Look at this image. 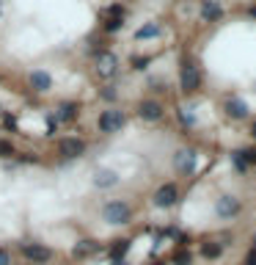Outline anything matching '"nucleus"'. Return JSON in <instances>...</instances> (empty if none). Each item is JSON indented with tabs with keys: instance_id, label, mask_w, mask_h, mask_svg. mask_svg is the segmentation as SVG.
<instances>
[{
	"instance_id": "obj_1",
	"label": "nucleus",
	"mask_w": 256,
	"mask_h": 265,
	"mask_svg": "<svg viewBox=\"0 0 256 265\" xmlns=\"http://www.w3.org/2000/svg\"><path fill=\"white\" fill-rule=\"evenodd\" d=\"M102 218L108 224H116V227L129 224L132 221V207H129L127 202H121V199H113V202H108V205L102 207Z\"/></svg>"
},
{
	"instance_id": "obj_2",
	"label": "nucleus",
	"mask_w": 256,
	"mask_h": 265,
	"mask_svg": "<svg viewBox=\"0 0 256 265\" xmlns=\"http://www.w3.org/2000/svg\"><path fill=\"white\" fill-rule=\"evenodd\" d=\"M19 254L25 257L28 263L44 265V263H50L52 248H50V246H44V243H22V246H19Z\"/></svg>"
},
{
	"instance_id": "obj_3",
	"label": "nucleus",
	"mask_w": 256,
	"mask_h": 265,
	"mask_svg": "<svg viewBox=\"0 0 256 265\" xmlns=\"http://www.w3.org/2000/svg\"><path fill=\"white\" fill-rule=\"evenodd\" d=\"M154 207H160V210H168V207H174L176 202H179V188L174 185V182H165V185H160V188L154 191Z\"/></svg>"
},
{
	"instance_id": "obj_4",
	"label": "nucleus",
	"mask_w": 256,
	"mask_h": 265,
	"mask_svg": "<svg viewBox=\"0 0 256 265\" xmlns=\"http://www.w3.org/2000/svg\"><path fill=\"white\" fill-rule=\"evenodd\" d=\"M124 111H119V108H108V111H102V116H99V130L102 133H119L121 127H124Z\"/></svg>"
},
{
	"instance_id": "obj_5",
	"label": "nucleus",
	"mask_w": 256,
	"mask_h": 265,
	"mask_svg": "<svg viewBox=\"0 0 256 265\" xmlns=\"http://www.w3.org/2000/svg\"><path fill=\"white\" fill-rule=\"evenodd\" d=\"M179 86L185 94H193V91H198V86H201V72H198V67H193V64H185L179 72Z\"/></svg>"
},
{
	"instance_id": "obj_6",
	"label": "nucleus",
	"mask_w": 256,
	"mask_h": 265,
	"mask_svg": "<svg viewBox=\"0 0 256 265\" xmlns=\"http://www.w3.org/2000/svg\"><path fill=\"white\" fill-rule=\"evenodd\" d=\"M198 11H201V19L204 22H221L223 19V6L218 0H201Z\"/></svg>"
},
{
	"instance_id": "obj_7",
	"label": "nucleus",
	"mask_w": 256,
	"mask_h": 265,
	"mask_svg": "<svg viewBox=\"0 0 256 265\" xmlns=\"http://www.w3.org/2000/svg\"><path fill=\"white\" fill-rule=\"evenodd\" d=\"M240 199H234V196H221L218 199V205H215V213L221 215V218H234V215L240 213Z\"/></svg>"
},
{
	"instance_id": "obj_8",
	"label": "nucleus",
	"mask_w": 256,
	"mask_h": 265,
	"mask_svg": "<svg viewBox=\"0 0 256 265\" xmlns=\"http://www.w3.org/2000/svg\"><path fill=\"white\" fill-rule=\"evenodd\" d=\"M96 72H99V77H111L116 72V55L113 53H99L96 55Z\"/></svg>"
},
{
	"instance_id": "obj_9",
	"label": "nucleus",
	"mask_w": 256,
	"mask_h": 265,
	"mask_svg": "<svg viewBox=\"0 0 256 265\" xmlns=\"http://www.w3.org/2000/svg\"><path fill=\"white\" fill-rule=\"evenodd\" d=\"M61 155H66V158H80V155L85 152V144L80 141V138H64L58 144Z\"/></svg>"
},
{
	"instance_id": "obj_10",
	"label": "nucleus",
	"mask_w": 256,
	"mask_h": 265,
	"mask_svg": "<svg viewBox=\"0 0 256 265\" xmlns=\"http://www.w3.org/2000/svg\"><path fill=\"white\" fill-rule=\"evenodd\" d=\"M138 113H141V119H146V122H157L162 116V108H160V103H154V100H144V103L138 105Z\"/></svg>"
},
{
	"instance_id": "obj_11",
	"label": "nucleus",
	"mask_w": 256,
	"mask_h": 265,
	"mask_svg": "<svg viewBox=\"0 0 256 265\" xmlns=\"http://www.w3.org/2000/svg\"><path fill=\"white\" fill-rule=\"evenodd\" d=\"M94 185L96 188H113V185H119V174L116 171H111V169H99L94 174Z\"/></svg>"
},
{
	"instance_id": "obj_12",
	"label": "nucleus",
	"mask_w": 256,
	"mask_h": 265,
	"mask_svg": "<svg viewBox=\"0 0 256 265\" xmlns=\"http://www.w3.org/2000/svg\"><path fill=\"white\" fill-rule=\"evenodd\" d=\"M223 108H226V113H229L231 119H248V105L242 100H237V97H229Z\"/></svg>"
},
{
	"instance_id": "obj_13",
	"label": "nucleus",
	"mask_w": 256,
	"mask_h": 265,
	"mask_svg": "<svg viewBox=\"0 0 256 265\" xmlns=\"http://www.w3.org/2000/svg\"><path fill=\"white\" fill-rule=\"evenodd\" d=\"M31 88H33V91H50L52 77L47 75V72H42V69H39V72H31Z\"/></svg>"
},
{
	"instance_id": "obj_14",
	"label": "nucleus",
	"mask_w": 256,
	"mask_h": 265,
	"mask_svg": "<svg viewBox=\"0 0 256 265\" xmlns=\"http://www.w3.org/2000/svg\"><path fill=\"white\" fill-rule=\"evenodd\" d=\"M221 254H223L221 243H215V240H204L201 243V257L204 260H221Z\"/></svg>"
},
{
	"instance_id": "obj_15",
	"label": "nucleus",
	"mask_w": 256,
	"mask_h": 265,
	"mask_svg": "<svg viewBox=\"0 0 256 265\" xmlns=\"http://www.w3.org/2000/svg\"><path fill=\"white\" fill-rule=\"evenodd\" d=\"M99 251V243H94V240H80L75 246V257H88V254H96Z\"/></svg>"
},
{
	"instance_id": "obj_16",
	"label": "nucleus",
	"mask_w": 256,
	"mask_h": 265,
	"mask_svg": "<svg viewBox=\"0 0 256 265\" xmlns=\"http://www.w3.org/2000/svg\"><path fill=\"white\" fill-rule=\"evenodd\" d=\"M193 158H196L193 152H176L174 166H176V169H182V171H190V169H193Z\"/></svg>"
},
{
	"instance_id": "obj_17",
	"label": "nucleus",
	"mask_w": 256,
	"mask_h": 265,
	"mask_svg": "<svg viewBox=\"0 0 256 265\" xmlns=\"http://www.w3.org/2000/svg\"><path fill=\"white\" fill-rule=\"evenodd\" d=\"M127 248H129L127 240H116V246L111 248V260H113L116 265H121V257H124V251H127Z\"/></svg>"
},
{
	"instance_id": "obj_18",
	"label": "nucleus",
	"mask_w": 256,
	"mask_h": 265,
	"mask_svg": "<svg viewBox=\"0 0 256 265\" xmlns=\"http://www.w3.org/2000/svg\"><path fill=\"white\" fill-rule=\"evenodd\" d=\"M160 34V28L154 25V22H149V25H144V28H138L135 31V39L141 42V39H152V36H157Z\"/></svg>"
},
{
	"instance_id": "obj_19",
	"label": "nucleus",
	"mask_w": 256,
	"mask_h": 265,
	"mask_svg": "<svg viewBox=\"0 0 256 265\" xmlns=\"http://www.w3.org/2000/svg\"><path fill=\"white\" fill-rule=\"evenodd\" d=\"M75 111H77V105H75V103H64V105L58 108V119H61V122L75 119Z\"/></svg>"
},
{
	"instance_id": "obj_20",
	"label": "nucleus",
	"mask_w": 256,
	"mask_h": 265,
	"mask_svg": "<svg viewBox=\"0 0 256 265\" xmlns=\"http://www.w3.org/2000/svg\"><path fill=\"white\" fill-rule=\"evenodd\" d=\"M190 260H193V257H190L188 248H179V251H174V263H176V265H190Z\"/></svg>"
},
{
	"instance_id": "obj_21",
	"label": "nucleus",
	"mask_w": 256,
	"mask_h": 265,
	"mask_svg": "<svg viewBox=\"0 0 256 265\" xmlns=\"http://www.w3.org/2000/svg\"><path fill=\"white\" fill-rule=\"evenodd\" d=\"M121 25H124V19H119V17H108L105 19V31H111V34L121 31Z\"/></svg>"
},
{
	"instance_id": "obj_22",
	"label": "nucleus",
	"mask_w": 256,
	"mask_h": 265,
	"mask_svg": "<svg viewBox=\"0 0 256 265\" xmlns=\"http://www.w3.org/2000/svg\"><path fill=\"white\" fill-rule=\"evenodd\" d=\"M11 155H14V146H11L9 141L0 138V158H11Z\"/></svg>"
},
{
	"instance_id": "obj_23",
	"label": "nucleus",
	"mask_w": 256,
	"mask_h": 265,
	"mask_svg": "<svg viewBox=\"0 0 256 265\" xmlns=\"http://www.w3.org/2000/svg\"><path fill=\"white\" fill-rule=\"evenodd\" d=\"M231 160H234V169H237V171H245V169H248V163L242 160V158H240V152L231 155Z\"/></svg>"
},
{
	"instance_id": "obj_24",
	"label": "nucleus",
	"mask_w": 256,
	"mask_h": 265,
	"mask_svg": "<svg viewBox=\"0 0 256 265\" xmlns=\"http://www.w3.org/2000/svg\"><path fill=\"white\" fill-rule=\"evenodd\" d=\"M240 158H242L245 163H256V152L254 149H240Z\"/></svg>"
},
{
	"instance_id": "obj_25",
	"label": "nucleus",
	"mask_w": 256,
	"mask_h": 265,
	"mask_svg": "<svg viewBox=\"0 0 256 265\" xmlns=\"http://www.w3.org/2000/svg\"><path fill=\"white\" fill-rule=\"evenodd\" d=\"M108 17H119V19H124V9H121V6H111V9H108Z\"/></svg>"
},
{
	"instance_id": "obj_26",
	"label": "nucleus",
	"mask_w": 256,
	"mask_h": 265,
	"mask_svg": "<svg viewBox=\"0 0 256 265\" xmlns=\"http://www.w3.org/2000/svg\"><path fill=\"white\" fill-rule=\"evenodd\" d=\"M102 97H105V100H116V88H113V86L102 88Z\"/></svg>"
},
{
	"instance_id": "obj_27",
	"label": "nucleus",
	"mask_w": 256,
	"mask_h": 265,
	"mask_svg": "<svg viewBox=\"0 0 256 265\" xmlns=\"http://www.w3.org/2000/svg\"><path fill=\"white\" fill-rule=\"evenodd\" d=\"M0 265H11V257H9L6 248H0Z\"/></svg>"
},
{
	"instance_id": "obj_28",
	"label": "nucleus",
	"mask_w": 256,
	"mask_h": 265,
	"mask_svg": "<svg viewBox=\"0 0 256 265\" xmlns=\"http://www.w3.org/2000/svg\"><path fill=\"white\" fill-rule=\"evenodd\" d=\"M245 265H256V248H251V251H248V257H245Z\"/></svg>"
},
{
	"instance_id": "obj_29",
	"label": "nucleus",
	"mask_w": 256,
	"mask_h": 265,
	"mask_svg": "<svg viewBox=\"0 0 256 265\" xmlns=\"http://www.w3.org/2000/svg\"><path fill=\"white\" fill-rule=\"evenodd\" d=\"M179 119L185 122V124H190V122H193V119H190V116H188V113H185V111H179Z\"/></svg>"
},
{
	"instance_id": "obj_30",
	"label": "nucleus",
	"mask_w": 256,
	"mask_h": 265,
	"mask_svg": "<svg viewBox=\"0 0 256 265\" xmlns=\"http://www.w3.org/2000/svg\"><path fill=\"white\" fill-rule=\"evenodd\" d=\"M132 64H135V69H144V64H146V58H135V61H132Z\"/></svg>"
},
{
	"instance_id": "obj_31",
	"label": "nucleus",
	"mask_w": 256,
	"mask_h": 265,
	"mask_svg": "<svg viewBox=\"0 0 256 265\" xmlns=\"http://www.w3.org/2000/svg\"><path fill=\"white\" fill-rule=\"evenodd\" d=\"M251 136H256V122H254V124H251Z\"/></svg>"
},
{
	"instance_id": "obj_32",
	"label": "nucleus",
	"mask_w": 256,
	"mask_h": 265,
	"mask_svg": "<svg viewBox=\"0 0 256 265\" xmlns=\"http://www.w3.org/2000/svg\"><path fill=\"white\" fill-rule=\"evenodd\" d=\"M152 265H165V263H162V260H154V263Z\"/></svg>"
},
{
	"instance_id": "obj_33",
	"label": "nucleus",
	"mask_w": 256,
	"mask_h": 265,
	"mask_svg": "<svg viewBox=\"0 0 256 265\" xmlns=\"http://www.w3.org/2000/svg\"><path fill=\"white\" fill-rule=\"evenodd\" d=\"M254 248H256V232H254Z\"/></svg>"
},
{
	"instance_id": "obj_34",
	"label": "nucleus",
	"mask_w": 256,
	"mask_h": 265,
	"mask_svg": "<svg viewBox=\"0 0 256 265\" xmlns=\"http://www.w3.org/2000/svg\"><path fill=\"white\" fill-rule=\"evenodd\" d=\"M251 14H254V17H256V9H251Z\"/></svg>"
},
{
	"instance_id": "obj_35",
	"label": "nucleus",
	"mask_w": 256,
	"mask_h": 265,
	"mask_svg": "<svg viewBox=\"0 0 256 265\" xmlns=\"http://www.w3.org/2000/svg\"><path fill=\"white\" fill-rule=\"evenodd\" d=\"M121 265H124V263H121Z\"/></svg>"
}]
</instances>
